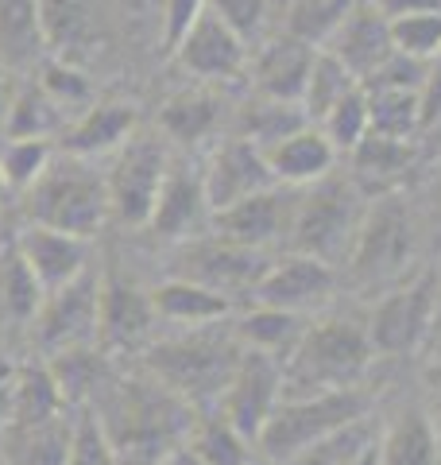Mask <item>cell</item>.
Masks as SVG:
<instances>
[{
	"label": "cell",
	"mask_w": 441,
	"mask_h": 465,
	"mask_svg": "<svg viewBox=\"0 0 441 465\" xmlns=\"http://www.w3.org/2000/svg\"><path fill=\"white\" fill-rule=\"evenodd\" d=\"M93 415L121 465H167L198 423L194 407L152 376L109 381L93 400Z\"/></svg>",
	"instance_id": "obj_1"
},
{
	"label": "cell",
	"mask_w": 441,
	"mask_h": 465,
	"mask_svg": "<svg viewBox=\"0 0 441 465\" xmlns=\"http://www.w3.org/2000/svg\"><path fill=\"white\" fill-rule=\"evenodd\" d=\"M244 357V345L237 341V333L217 326H198L186 330L179 338H163L147 349L143 372L159 381L167 391H174L190 407L217 403L225 396V388L232 381Z\"/></svg>",
	"instance_id": "obj_2"
},
{
	"label": "cell",
	"mask_w": 441,
	"mask_h": 465,
	"mask_svg": "<svg viewBox=\"0 0 441 465\" xmlns=\"http://www.w3.org/2000/svg\"><path fill=\"white\" fill-rule=\"evenodd\" d=\"M376 349L368 326L352 318H321L302 333L299 349L283 365V396H314V391L357 388L372 365Z\"/></svg>",
	"instance_id": "obj_3"
},
{
	"label": "cell",
	"mask_w": 441,
	"mask_h": 465,
	"mask_svg": "<svg viewBox=\"0 0 441 465\" xmlns=\"http://www.w3.org/2000/svg\"><path fill=\"white\" fill-rule=\"evenodd\" d=\"M24 210L32 225L90 241L109 217L105 171H93L90 159L66 152L54 155L32 191H24Z\"/></svg>",
	"instance_id": "obj_4"
},
{
	"label": "cell",
	"mask_w": 441,
	"mask_h": 465,
	"mask_svg": "<svg viewBox=\"0 0 441 465\" xmlns=\"http://www.w3.org/2000/svg\"><path fill=\"white\" fill-rule=\"evenodd\" d=\"M368 411H372V391L360 384L337 388V391H314V396H283L263 434L256 439V450L268 465H279L294 458L299 450L360 423V419H368Z\"/></svg>",
	"instance_id": "obj_5"
},
{
	"label": "cell",
	"mask_w": 441,
	"mask_h": 465,
	"mask_svg": "<svg viewBox=\"0 0 441 465\" xmlns=\"http://www.w3.org/2000/svg\"><path fill=\"white\" fill-rule=\"evenodd\" d=\"M360 217H364V206H360L357 183L341 179V174H326V179L299 191L290 232H287V252H302V256L326 260V264H337L341 256H348L352 241H357Z\"/></svg>",
	"instance_id": "obj_6"
},
{
	"label": "cell",
	"mask_w": 441,
	"mask_h": 465,
	"mask_svg": "<svg viewBox=\"0 0 441 465\" xmlns=\"http://www.w3.org/2000/svg\"><path fill=\"white\" fill-rule=\"evenodd\" d=\"M415 256V222L399 194H379L364 210L357 241L348 249V272L360 287L395 283Z\"/></svg>",
	"instance_id": "obj_7"
},
{
	"label": "cell",
	"mask_w": 441,
	"mask_h": 465,
	"mask_svg": "<svg viewBox=\"0 0 441 465\" xmlns=\"http://www.w3.org/2000/svg\"><path fill=\"white\" fill-rule=\"evenodd\" d=\"M167 171H171L167 140L159 133L136 128V133L113 152V163L105 171L109 213H116V222H124L132 229H147Z\"/></svg>",
	"instance_id": "obj_8"
},
{
	"label": "cell",
	"mask_w": 441,
	"mask_h": 465,
	"mask_svg": "<svg viewBox=\"0 0 441 465\" xmlns=\"http://www.w3.org/2000/svg\"><path fill=\"white\" fill-rule=\"evenodd\" d=\"M434 299H437V268L418 272L415 280L391 287L368 314V338L384 357L415 353L434 333Z\"/></svg>",
	"instance_id": "obj_9"
},
{
	"label": "cell",
	"mask_w": 441,
	"mask_h": 465,
	"mask_svg": "<svg viewBox=\"0 0 441 465\" xmlns=\"http://www.w3.org/2000/svg\"><path fill=\"white\" fill-rule=\"evenodd\" d=\"M271 268V256L260 249H244L225 237H194L182 241L179 256H174V275L190 283H201L210 291L237 299V295H252L256 283L263 280V272Z\"/></svg>",
	"instance_id": "obj_10"
},
{
	"label": "cell",
	"mask_w": 441,
	"mask_h": 465,
	"mask_svg": "<svg viewBox=\"0 0 441 465\" xmlns=\"http://www.w3.org/2000/svg\"><path fill=\"white\" fill-rule=\"evenodd\" d=\"M279 400H283V365H279L275 357H263V353L244 349V357H240L237 372H232L225 396L217 400V411L256 446L263 427H268V419L275 415Z\"/></svg>",
	"instance_id": "obj_11"
},
{
	"label": "cell",
	"mask_w": 441,
	"mask_h": 465,
	"mask_svg": "<svg viewBox=\"0 0 441 465\" xmlns=\"http://www.w3.org/2000/svg\"><path fill=\"white\" fill-rule=\"evenodd\" d=\"M337 291V272L326 260L302 256V252H283L271 260V268L263 272V280L252 291V307H275L290 314H310L326 307Z\"/></svg>",
	"instance_id": "obj_12"
},
{
	"label": "cell",
	"mask_w": 441,
	"mask_h": 465,
	"mask_svg": "<svg viewBox=\"0 0 441 465\" xmlns=\"http://www.w3.org/2000/svg\"><path fill=\"white\" fill-rule=\"evenodd\" d=\"M97 314H101V275L90 268L74 283L51 291L35 314V333L39 345L58 353V349L90 345L97 333Z\"/></svg>",
	"instance_id": "obj_13"
},
{
	"label": "cell",
	"mask_w": 441,
	"mask_h": 465,
	"mask_svg": "<svg viewBox=\"0 0 441 465\" xmlns=\"http://www.w3.org/2000/svg\"><path fill=\"white\" fill-rule=\"evenodd\" d=\"M201 183H205V198H210L213 213L279 186L271 167H268V155L260 148H252L248 140H237V136L220 140L210 152V159L201 163Z\"/></svg>",
	"instance_id": "obj_14"
},
{
	"label": "cell",
	"mask_w": 441,
	"mask_h": 465,
	"mask_svg": "<svg viewBox=\"0 0 441 465\" xmlns=\"http://www.w3.org/2000/svg\"><path fill=\"white\" fill-rule=\"evenodd\" d=\"M294 202H299V191H290V186H271V191L252 194V198L237 202V206L213 213L210 232H217V237H225L232 244H244V249L268 252L279 241L287 244Z\"/></svg>",
	"instance_id": "obj_15"
},
{
	"label": "cell",
	"mask_w": 441,
	"mask_h": 465,
	"mask_svg": "<svg viewBox=\"0 0 441 465\" xmlns=\"http://www.w3.org/2000/svg\"><path fill=\"white\" fill-rule=\"evenodd\" d=\"M210 222H213V210H210V198H205L201 167H190L186 159H171V171L163 186H159L147 229L167 241H194Z\"/></svg>",
	"instance_id": "obj_16"
},
{
	"label": "cell",
	"mask_w": 441,
	"mask_h": 465,
	"mask_svg": "<svg viewBox=\"0 0 441 465\" xmlns=\"http://www.w3.org/2000/svg\"><path fill=\"white\" fill-rule=\"evenodd\" d=\"M174 63H179L186 74H194L201 85H213V82H232L244 74L248 66V43L232 32L225 20H217L213 12L190 27V35L174 47Z\"/></svg>",
	"instance_id": "obj_17"
},
{
	"label": "cell",
	"mask_w": 441,
	"mask_h": 465,
	"mask_svg": "<svg viewBox=\"0 0 441 465\" xmlns=\"http://www.w3.org/2000/svg\"><path fill=\"white\" fill-rule=\"evenodd\" d=\"M155 302L152 291L124 280V275H101V314H97V338L105 349H136L152 338L155 326Z\"/></svg>",
	"instance_id": "obj_18"
},
{
	"label": "cell",
	"mask_w": 441,
	"mask_h": 465,
	"mask_svg": "<svg viewBox=\"0 0 441 465\" xmlns=\"http://www.w3.org/2000/svg\"><path fill=\"white\" fill-rule=\"evenodd\" d=\"M321 51H329L333 58H341V63L352 70V78L364 85L395 51L391 24H387V16L376 5H364V0H357L352 12L345 16V24L337 27V35Z\"/></svg>",
	"instance_id": "obj_19"
},
{
	"label": "cell",
	"mask_w": 441,
	"mask_h": 465,
	"mask_svg": "<svg viewBox=\"0 0 441 465\" xmlns=\"http://www.w3.org/2000/svg\"><path fill=\"white\" fill-rule=\"evenodd\" d=\"M16 256L35 272V280L43 283L47 295L74 283L82 272H90V241L43 229V225H27V232L16 244Z\"/></svg>",
	"instance_id": "obj_20"
},
{
	"label": "cell",
	"mask_w": 441,
	"mask_h": 465,
	"mask_svg": "<svg viewBox=\"0 0 441 465\" xmlns=\"http://www.w3.org/2000/svg\"><path fill=\"white\" fill-rule=\"evenodd\" d=\"M140 128V113L128 101H93L63 128V152L78 159L113 155Z\"/></svg>",
	"instance_id": "obj_21"
},
{
	"label": "cell",
	"mask_w": 441,
	"mask_h": 465,
	"mask_svg": "<svg viewBox=\"0 0 441 465\" xmlns=\"http://www.w3.org/2000/svg\"><path fill=\"white\" fill-rule=\"evenodd\" d=\"M263 155H268L275 183L290 186V191H302V186L326 179L337 167V148L326 140V133H321L318 124H306L302 133L287 136L283 143H275V148Z\"/></svg>",
	"instance_id": "obj_22"
},
{
	"label": "cell",
	"mask_w": 441,
	"mask_h": 465,
	"mask_svg": "<svg viewBox=\"0 0 441 465\" xmlns=\"http://www.w3.org/2000/svg\"><path fill=\"white\" fill-rule=\"evenodd\" d=\"M314 47L290 39L283 32V39L268 43L260 54H256V94L260 97H275V101H294L302 105V94H306V78H310V66H314Z\"/></svg>",
	"instance_id": "obj_23"
},
{
	"label": "cell",
	"mask_w": 441,
	"mask_h": 465,
	"mask_svg": "<svg viewBox=\"0 0 441 465\" xmlns=\"http://www.w3.org/2000/svg\"><path fill=\"white\" fill-rule=\"evenodd\" d=\"M220 116H225V97L210 85H190L159 109V128L179 148H198L201 140H210L220 128Z\"/></svg>",
	"instance_id": "obj_24"
},
{
	"label": "cell",
	"mask_w": 441,
	"mask_h": 465,
	"mask_svg": "<svg viewBox=\"0 0 441 465\" xmlns=\"http://www.w3.org/2000/svg\"><path fill=\"white\" fill-rule=\"evenodd\" d=\"M379 465H441V434L426 407H403L379 430Z\"/></svg>",
	"instance_id": "obj_25"
},
{
	"label": "cell",
	"mask_w": 441,
	"mask_h": 465,
	"mask_svg": "<svg viewBox=\"0 0 441 465\" xmlns=\"http://www.w3.org/2000/svg\"><path fill=\"white\" fill-rule=\"evenodd\" d=\"M152 302H155V314L163 322H179L186 330H198V326H217L232 314V299L220 295V291H210L201 283H190L171 275L159 287H152Z\"/></svg>",
	"instance_id": "obj_26"
},
{
	"label": "cell",
	"mask_w": 441,
	"mask_h": 465,
	"mask_svg": "<svg viewBox=\"0 0 441 465\" xmlns=\"http://www.w3.org/2000/svg\"><path fill=\"white\" fill-rule=\"evenodd\" d=\"M306 318L302 314H290V311H275V307H252L248 314L237 318V341L252 353H263V357H275L279 365H287L290 353L299 349L302 333H306Z\"/></svg>",
	"instance_id": "obj_27"
},
{
	"label": "cell",
	"mask_w": 441,
	"mask_h": 465,
	"mask_svg": "<svg viewBox=\"0 0 441 465\" xmlns=\"http://www.w3.org/2000/svg\"><path fill=\"white\" fill-rule=\"evenodd\" d=\"M310 124V116H306L302 105H294V101H275V97H252L244 101L237 109V140H248L252 148L260 152H271L275 143H283L287 136L302 133V128Z\"/></svg>",
	"instance_id": "obj_28"
},
{
	"label": "cell",
	"mask_w": 441,
	"mask_h": 465,
	"mask_svg": "<svg viewBox=\"0 0 441 465\" xmlns=\"http://www.w3.org/2000/svg\"><path fill=\"white\" fill-rule=\"evenodd\" d=\"M70 439H74V419L58 415L51 423L8 427L0 454H5V465H66Z\"/></svg>",
	"instance_id": "obj_29"
},
{
	"label": "cell",
	"mask_w": 441,
	"mask_h": 465,
	"mask_svg": "<svg viewBox=\"0 0 441 465\" xmlns=\"http://www.w3.org/2000/svg\"><path fill=\"white\" fill-rule=\"evenodd\" d=\"M51 381L54 388L63 391L66 407L74 403H85V400H97L109 384V369H105V357L90 345H74V349H58L51 353Z\"/></svg>",
	"instance_id": "obj_30"
},
{
	"label": "cell",
	"mask_w": 441,
	"mask_h": 465,
	"mask_svg": "<svg viewBox=\"0 0 441 465\" xmlns=\"http://www.w3.org/2000/svg\"><path fill=\"white\" fill-rule=\"evenodd\" d=\"M47 39H43L39 0H0V58L8 66H27L43 58Z\"/></svg>",
	"instance_id": "obj_31"
},
{
	"label": "cell",
	"mask_w": 441,
	"mask_h": 465,
	"mask_svg": "<svg viewBox=\"0 0 441 465\" xmlns=\"http://www.w3.org/2000/svg\"><path fill=\"white\" fill-rule=\"evenodd\" d=\"M186 450L201 465H256L252 442H248L220 411L198 419L194 430H190V439H186Z\"/></svg>",
	"instance_id": "obj_32"
},
{
	"label": "cell",
	"mask_w": 441,
	"mask_h": 465,
	"mask_svg": "<svg viewBox=\"0 0 441 465\" xmlns=\"http://www.w3.org/2000/svg\"><path fill=\"white\" fill-rule=\"evenodd\" d=\"M39 20L47 47L58 51L54 58H66V63H74V54L93 39V16L85 0H39Z\"/></svg>",
	"instance_id": "obj_33"
},
{
	"label": "cell",
	"mask_w": 441,
	"mask_h": 465,
	"mask_svg": "<svg viewBox=\"0 0 441 465\" xmlns=\"http://www.w3.org/2000/svg\"><path fill=\"white\" fill-rule=\"evenodd\" d=\"M63 128H66V113L43 94L39 82H24L5 124L8 140H47L54 133H63Z\"/></svg>",
	"instance_id": "obj_34"
},
{
	"label": "cell",
	"mask_w": 441,
	"mask_h": 465,
	"mask_svg": "<svg viewBox=\"0 0 441 465\" xmlns=\"http://www.w3.org/2000/svg\"><path fill=\"white\" fill-rule=\"evenodd\" d=\"M368 116L372 133L387 140L415 143L422 136V101L407 90H368Z\"/></svg>",
	"instance_id": "obj_35"
},
{
	"label": "cell",
	"mask_w": 441,
	"mask_h": 465,
	"mask_svg": "<svg viewBox=\"0 0 441 465\" xmlns=\"http://www.w3.org/2000/svg\"><path fill=\"white\" fill-rule=\"evenodd\" d=\"M415 155H418L415 143L387 140V136H376V133H368L357 148L348 152L352 171H357V179H364V183H391V179H399V174L410 171Z\"/></svg>",
	"instance_id": "obj_36"
},
{
	"label": "cell",
	"mask_w": 441,
	"mask_h": 465,
	"mask_svg": "<svg viewBox=\"0 0 441 465\" xmlns=\"http://www.w3.org/2000/svg\"><path fill=\"white\" fill-rule=\"evenodd\" d=\"M357 85L360 82L352 78V70L341 63V58H333L329 51H318L310 78H306V94H302V109L310 116V124H318L321 116H326L337 101H345Z\"/></svg>",
	"instance_id": "obj_37"
},
{
	"label": "cell",
	"mask_w": 441,
	"mask_h": 465,
	"mask_svg": "<svg viewBox=\"0 0 441 465\" xmlns=\"http://www.w3.org/2000/svg\"><path fill=\"white\" fill-rule=\"evenodd\" d=\"M357 0H294L287 12V35L321 51L337 35Z\"/></svg>",
	"instance_id": "obj_38"
},
{
	"label": "cell",
	"mask_w": 441,
	"mask_h": 465,
	"mask_svg": "<svg viewBox=\"0 0 441 465\" xmlns=\"http://www.w3.org/2000/svg\"><path fill=\"white\" fill-rule=\"evenodd\" d=\"M318 128L326 133V140L337 148V155L357 148V143L372 133V116H368V90H364V85H357V90H352L345 101H337V105L318 121Z\"/></svg>",
	"instance_id": "obj_39"
},
{
	"label": "cell",
	"mask_w": 441,
	"mask_h": 465,
	"mask_svg": "<svg viewBox=\"0 0 441 465\" xmlns=\"http://www.w3.org/2000/svg\"><path fill=\"white\" fill-rule=\"evenodd\" d=\"M43 299H47V291L35 280V272L20 256H12L8 268L0 272V311L16 318V322H32L43 307Z\"/></svg>",
	"instance_id": "obj_40"
},
{
	"label": "cell",
	"mask_w": 441,
	"mask_h": 465,
	"mask_svg": "<svg viewBox=\"0 0 441 465\" xmlns=\"http://www.w3.org/2000/svg\"><path fill=\"white\" fill-rule=\"evenodd\" d=\"M372 439H376L372 419H360V423H352V427H345V430L329 434V439H321V442H314V446L299 450L294 458L279 461V465H348Z\"/></svg>",
	"instance_id": "obj_41"
},
{
	"label": "cell",
	"mask_w": 441,
	"mask_h": 465,
	"mask_svg": "<svg viewBox=\"0 0 441 465\" xmlns=\"http://www.w3.org/2000/svg\"><path fill=\"white\" fill-rule=\"evenodd\" d=\"M35 82L43 85V94H47L63 113H70V109H90L93 105L90 78H85L74 63H66V58H43Z\"/></svg>",
	"instance_id": "obj_42"
},
{
	"label": "cell",
	"mask_w": 441,
	"mask_h": 465,
	"mask_svg": "<svg viewBox=\"0 0 441 465\" xmlns=\"http://www.w3.org/2000/svg\"><path fill=\"white\" fill-rule=\"evenodd\" d=\"M51 159L54 152L47 140H8L5 152H0V179H5V186L24 194L35 186V179L47 171Z\"/></svg>",
	"instance_id": "obj_43"
},
{
	"label": "cell",
	"mask_w": 441,
	"mask_h": 465,
	"mask_svg": "<svg viewBox=\"0 0 441 465\" xmlns=\"http://www.w3.org/2000/svg\"><path fill=\"white\" fill-rule=\"evenodd\" d=\"M391 43L399 54L434 63L441 54V12H422V16L391 20Z\"/></svg>",
	"instance_id": "obj_44"
},
{
	"label": "cell",
	"mask_w": 441,
	"mask_h": 465,
	"mask_svg": "<svg viewBox=\"0 0 441 465\" xmlns=\"http://www.w3.org/2000/svg\"><path fill=\"white\" fill-rule=\"evenodd\" d=\"M66 465H121L109 434L101 430L93 411H82L78 419H74V439H70Z\"/></svg>",
	"instance_id": "obj_45"
},
{
	"label": "cell",
	"mask_w": 441,
	"mask_h": 465,
	"mask_svg": "<svg viewBox=\"0 0 441 465\" xmlns=\"http://www.w3.org/2000/svg\"><path fill=\"white\" fill-rule=\"evenodd\" d=\"M426 74H430V63L391 51L387 63L364 82V90H407V94H422Z\"/></svg>",
	"instance_id": "obj_46"
},
{
	"label": "cell",
	"mask_w": 441,
	"mask_h": 465,
	"mask_svg": "<svg viewBox=\"0 0 441 465\" xmlns=\"http://www.w3.org/2000/svg\"><path fill=\"white\" fill-rule=\"evenodd\" d=\"M210 12H213L217 20H225L232 32H237L248 43L263 27V16H268V0H210Z\"/></svg>",
	"instance_id": "obj_47"
},
{
	"label": "cell",
	"mask_w": 441,
	"mask_h": 465,
	"mask_svg": "<svg viewBox=\"0 0 441 465\" xmlns=\"http://www.w3.org/2000/svg\"><path fill=\"white\" fill-rule=\"evenodd\" d=\"M205 12H210V0H167L163 5V43H167V54H174V47L190 35Z\"/></svg>",
	"instance_id": "obj_48"
},
{
	"label": "cell",
	"mask_w": 441,
	"mask_h": 465,
	"mask_svg": "<svg viewBox=\"0 0 441 465\" xmlns=\"http://www.w3.org/2000/svg\"><path fill=\"white\" fill-rule=\"evenodd\" d=\"M422 136L441 121V54L430 63V74H426V85H422Z\"/></svg>",
	"instance_id": "obj_49"
},
{
	"label": "cell",
	"mask_w": 441,
	"mask_h": 465,
	"mask_svg": "<svg viewBox=\"0 0 441 465\" xmlns=\"http://www.w3.org/2000/svg\"><path fill=\"white\" fill-rule=\"evenodd\" d=\"M372 5L384 12L387 24L403 16H422V12H441V0H372Z\"/></svg>",
	"instance_id": "obj_50"
},
{
	"label": "cell",
	"mask_w": 441,
	"mask_h": 465,
	"mask_svg": "<svg viewBox=\"0 0 441 465\" xmlns=\"http://www.w3.org/2000/svg\"><path fill=\"white\" fill-rule=\"evenodd\" d=\"M16 90L20 85L12 82V74L5 66H0V133H5V124H8V113H12V101H16Z\"/></svg>",
	"instance_id": "obj_51"
},
{
	"label": "cell",
	"mask_w": 441,
	"mask_h": 465,
	"mask_svg": "<svg viewBox=\"0 0 441 465\" xmlns=\"http://www.w3.org/2000/svg\"><path fill=\"white\" fill-rule=\"evenodd\" d=\"M12 411H16V381L0 388V442H5V434L12 427Z\"/></svg>",
	"instance_id": "obj_52"
},
{
	"label": "cell",
	"mask_w": 441,
	"mask_h": 465,
	"mask_svg": "<svg viewBox=\"0 0 441 465\" xmlns=\"http://www.w3.org/2000/svg\"><path fill=\"white\" fill-rule=\"evenodd\" d=\"M348 465H379V434H376V439L372 442H368L364 450H360V454L357 458H352Z\"/></svg>",
	"instance_id": "obj_53"
},
{
	"label": "cell",
	"mask_w": 441,
	"mask_h": 465,
	"mask_svg": "<svg viewBox=\"0 0 441 465\" xmlns=\"http://www.w3.org/2000/svg\"><path fill=\"white\" fill-rule=\"evenodd\" d=\"M430 341L441 345V264H437V299H434V333H430Z\"/></svg>",
	"instance_id": "obj_54"
},
{
	"label": "cell",
	"mask_w": 441,
	"mask_h": 465,
	"mask_svg": "<svg viewBox=\"0 0 441 465\" xmlns=\"http://www.w3.org/2000/svg\"><path fill=\"white\" fill-rule=\"evenodd\" d=\"M16 376H20V369L12 365V361H8V353H5V349H0V388H5V384H12V381H16Z\"/></svg>",
	"instance_id": "obj_55"
},
{
	"label": "cell",
	"mask_w": 441,
	"mask_h": 465,
	"mask_svg": "<svg viewBox=\"0 0 441 465\" xmlns=\"http://www.w3.org/2000/svg\"><path fill=\"white\" fill-rule=\"evenodd\" d=\"M167 465H201V461H198V458H194V454H190V450L182 446V450H179V454H174V458H171Z\"/></svg>",
	"instance_id": "obj_56"
},
{
	"label": "cell",
	"mask_w": 441,
	"mask_h": 465,
	"mask_svg": "<svg viewBox=\"0 0 441 465\" xmlns=\"http://www.w3.org/2000/svg\"><path fill=\"white\" fill-rule=\"evenodd\" d=\"M434 376L441 381V345H437V361H434Z\"/></svg>",
	"instance_id": "obj_57"
},
{
	"label": "cell",
	"mask_w": 441,
	"mask_h": 465,
	"mask_svg": "<svg viewBox=\"0 0 441 465\" xmlns=\"http://www.w3.org/2000/svg\"><path fill=\"white\" fill-rule=\"evenodd\" d=\"M434 206H437V213H441V183H437V191H434Z\"/></svg>",
	"instance_id": "obj_58"
},
{
	"label": "cell",
	"mask_w": 441,
	"mask_h": 465,
	"mask_svg": "<svg viewBox=\"0 0 441 465\" xmlns=\"http://www.w3.org/2000/svg\"><path fill=\"white\" fill-rule=\"evenodd\" d=\"M426 136H434V140H437V136H441V121H437V124H434V128H430V133H426Z\"/></svg>",
	"instance_id": "obj_59"
},
{
	"label": "cell",
	"mask_w": 441,
	"mask_h": 465,
	"mask_svg": "<svg viewBox=\"0 0 441 465\" xmlns=\"http://www.w3.org/2000/svg\"><path fill=\"white\" fill-rule=\"evenodd\" d=\"M0 191H5V179H0Z\"/></svg>",
	"instance_id": "obj_60"
},
{
	"label": "cell",
	"mask_w": 441,
	"mask_h": 465,
	"mask_svg": "<svg viewBox=\"0 0 441 465\" xmlns=\"http://www.w3.org/2000/svg\"><path fill=\"white\" fill-rule=\"evenodd\" d=\"M256 465H260V461H256Z\"/></svg>",
	"instance_id": "obj_61"
}]
</instances>
